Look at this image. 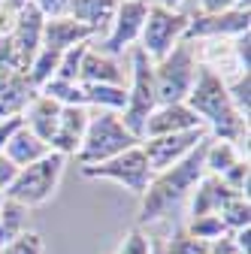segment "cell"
Returning <instances> with one entry per match:
<instances>
[{
	"label": "cell",
	"instance_id": "836d02e7",
	"mask_svg": "<svg viewBox=\"0 0 251 254\" xmlns=\"http://www.w3.org/2000/svg\"><path fill=\"white\" fill-rule=\"evenodd\" d=\"M21 127V115H12V118H3L0 121V151H3V145L9 142V136Z\"/></svg>",
	"mask_w": 251,
	"mask_h": 254
},
{
	"label": "cell",
	"instance_id": "52a82bcc",
	"mask_svg": "<svg viewBox=\"0 0 251 254\" xmlns=\"http://www.w3.org/2000/svg\"><path fill=\"white\" fill-rule=\"evenodd\" d=\"M188 15L185 9H164V6H151L145 12L142 21V34H139V49L145 52V58L151 64H158L161 58H167L173 52V46H179L185 40V30H188Z\"/></svg>",
	"mask_w": 251,
	"mask_h": 254
},
{
	"label": "cell",
	"instance_id": "cb8c5ba5",
	"mask_svg": "<svg viewBox=\"0 0 251 254\" xmlns=\"http://www.w3.org/2000/svg\"><path fill=\"white\" fill-rule=\"evenodd\" d=\"M40 94L52 97L58 106H85L82 100V85L79 82H64V79H52L40 88Z\"/></svg>",
	"mask_w": 251,
	"mask_h": 254
},
{
	"label": "cell",
	"instance_id": "9c48e42d",
	"mask_svg": "<svg viewBox=\"0 0 251 254\" xmlns=\"http://www.w3.org/2000/svg\"><path fill=\"white\" fill-rule=\"evenodd\" d=\"M145 12H148V0H121L109 30L100 40H94V46H100V52L112 58H127V52L139 43Z\"/></svg>",
	"mask_w": 251,
	"mask_h": 254
},
{
	"label": "cell",
	"instance_id": "d6a6232c",
	"mask_svg": "<svg viewBox=\"0 0 251 254\" xmlns=\"http://www.w3.org/2000/svg\"><path fill=\"white\" fill-rule=\"evenodd\" d=\"M209 254H242V251L236 248L233 236L227 233V236H221V239H215V242H209Z\"/></svg>",
	"mask_w": 251,
	"mask_h": 254
},
{
	"label": "cell",
	"instance_id": "8992f818",
	"mask_svg": "<svg viewBox=\"0 0 251 254\" xmlns=\"http://www.w3.org/2000/svg\"><path fill=\"white\" fill-rule=\"evenodd\" d=\"M64 164H67V157H61L55 151H49L43 161L37 164H30V167H21L9 185V190L3 194V200L21 206V209H40L46 206L52 197H55V190L61 185V176H64Z\"/></svg>",
	"mask_w": 251,
	"mask_h": 254
},
{
	"label": "cell",
	"instance_id": "ffe728a7",
	"mask_svg": "<svg viewBox=\"0 0 251 254\" xmlns=\"http://www.w3.org/2000/svg\"><path fill=\"white\" fill-rule=\"evenodd\" d=\"M34 97V88H30L27 76H9L0 73V121L21 115L24 103Z\"/></svg>",
	"mask_w": 251,
	"mask_h": 254
},
{
	"label": "cell",
	"instance_id": "d6986e66",
	"mask_svg": "<svg viewBox=\"0 0 251 254\" xmlns=\"http://www.w3.org/2000/svg\"><path fill=\"white\" fill-rule=\"evenodd\" d=\"M0 154H3L15 170H21V167H30V164L43 161V157L49 154V145H46L43 139H37V136L21 124L18 130L9 136V142L3 145V151H0Z\"/></svg>",
	"mask_w": 251,
	"mask_h": 254
},
{
	"label": "cell",
	"instance_id": "484cf974",
	"mask_svg": "<svg viewBox=\"0 0 251 254\" xmlns=\"http://www.w3.org/2000/svg\"><path fill=\"white\" fill-rule=\"evenodd\" d=\"M218 218H221V224L227 227V233L251 227V203H248V197H233L221 212H218Z\"/></svg>",
	"mask_w": 251,
	"mask_h": 254
},
{
	"label": "cell",
	"instance_id": "2e32d148",
	"mask_svg": "<svg viewBox=\"0 0 251 254\" xmlns=\"http://www.w3.org/2000/svg\"><path fill=\"white\" fill-rule=\"evenodd\" d=\"M233 197H239V194H233L218 176H203L194 185L191 197H188V215L191 218L194 215H218Z\"/></svg>",
	"mask_w": 251,
	"mask_h": 254
},
{
	"label": "cell",
	"instance_id": "1f68e13d",
	"mask_svg": "<svg viewBox=\"0 0 251 254\" xmlns=\"http://www.w3.org/2000/svg\"><path fill=\"white\" fill-rule=\"evenodd\" d=\"M15 167L6 161V157L3 154H0V200H3V194H6V190H9V185H12V179H15Z\"/></svg>",
	"mask_w": 251,
	"mask_h": 254
},
{
	"label": "cell",
	"instance_id": "e0dca14e",
	"mask_svg": "<svg viewBox=\"0 0 251 254\" xmlns=\"http://www.w3.org/2000/svg\"><path fill=\"white\" fill-rule=\"evenodd\" d=\"M91 40H94V34L85 24H79L76 18H70V15H58V18H46L43 21V46L46 49L67 52V49L91 43Z\"/></svg>",
	"mask_w": 251,
	"mask_h": 254
},
{
	"label": "cell",
	"instance_id": "5bb4252c",
	"mask_svg": "<svg viewBox=\"0 0 251 254\" xmlns=\"http://www.w3.org/2000/svg\"><path fill=\"white\" fill-rule=\"evenodd\" d=\"M200 118L188 109V103H167V106H158L148 121H145V130H142V139L148 136H167V133H185V130H197ZM206 130V127H203Z\"/></svg>",
	"mask_w": 251,
	"mask_h": 254
},
{
	"label": "cell",
	"instance_id": "ba28073f",
	"mask_svg": "<svg viewBox=\"0 0 251 254\" xmlns=\"http://www.w3.org/2000/svg\"><path fill=\"white\" fill-rule=\"evenodd\" d=\"M82 176L85 179H106V182H112V185H118L124 190H130V194L142 197L154 173H151V167L145 161L142 148L136 145V148H127V151L109 157V161H103V164L82 167Z\"/></svg>",
	"mask_w": 251,
	"mask_h": 254
},
{
	"label": "cell",
	"instance_id": "9a60e30c",
	"mask_svg": "<svg viewBox=\"0 0 251 254\" xmlns=\"http://www.w3.org/2000/svg\"><path fill=\"white\" fill-rule=\"evenodd\" d=\"M61 109H64V106H58L52 97L34 91V97H30V100L24 103V109H21V124H24L37 139H43V142L49 145L52 136H55V130H58Z\"/></svg>",
	"mask_w": 251,
	"mask_h": 254
},
{
	"label": "cell",
	"instance_id": "83f0119b",
	"mask_svg": "<svg viewBox=\"0 0 251 254\" xmlns=\"http://www.w3.org/2000/svg\"><path fill=\"white\" fill-rule=\"evenodd\" d=\"M46 251V242L40 233L34 230H24L21 236H15L6 248H0V254H43Z\"/></svg>",
	"mask_w": 251,
	"mask_h": 254
},
{
	"label": "cell",
	"instance_id": "6da1fadb",
	"mask_svg": "<svg viewBox=\"0 0 251 254\" xmlns=\"http://www.w3.org/2000/svg\"><path fill=\"white\" fill-rule=\"evenodd\" d=\"M188 109H191L200 124L206 127L209 139H221V142H233L242 151V142H248V121L233 109L230 94L224 88V79L215 76L212 70H206L200 64L194 88L188 94Z\"/></svg>",
	"mask_w": 251,
	"mask_h": 254
},
{
	"label": "cell",
	"instance_id": "ac0fdd59",
	"mask_svg": "<svg viewBox=\"0 0 251 254\" xmlns=\"http://www.w3.org/2000/svg\"><path fill=\"white\" fill-rule=\"evenodd\" d=\"M118 3L121 0H73L67 15L76 18L79 24H85L94 34V40H100L109 30V24H112V15H115Z\"/></svg>",
	"mask_w": 251,
	"mask_h": 254
},
{
	"label": "cell",
	"instance_id": "4fadbf2b",
	"mask_svg": "<svg viewBox=\"0 0 251 254\" xmlns=\"http://www.w3.org/2000/svg\"><path fill=\"white\" fill-rule=\"evenodd\" d=\"M88 118H91L88 106H64L61 109V118H58V130L49 142V151H55L61 157H70V154L76 157L82 136L88 130Z\"/></svg>",
	"mask_w": 251,
	"mask_h": 254
},
{
	"label": "cell",
	"instance_id": "8fae6325",
	"mask_svg": "<svg viewBox=\"0 0 251 254\" xmlns=\"http://www.w3.org/2000/svg\"><path fill=\"white\" fill-rule=\"evenodd\" d=\"M209 133L203 130V127H197V130H185V133H167V136H148L139 142L145 161L151 167V173H161L179 161H185L188 154H191Z\"/></svg>",
	"mask_w": 251,
	"mask_h": 254
},
{
	"label": "cell",
	"instance_id": "7a4b0ae2",
	"mask_svg": "<svg viewBox=\"0 0 251 254\" xmlns=\"http://www.w3.org/2000/svg\"><path fill=\"white\" fill-rule=\"evenodd\" d=\"M209 139V136H206ZM206 139L185 157V161L154 173L145 194L139 197V224H154V221H164L176 206H182L188 197H191L194 185L206 176L203 167V151H206Z\"/></svg>",
	"mask_w": 251,
	"mask_h": 254
},
{
	"label": "cell",
	"instance_id": "30bf717a",
	"mask_svg": "<svg viewBox=\"0 0 251 254\" xmlns=\"http://www.w3.org/2000/svg\"><path fill=\"white\" fill-rule=\"evenodd\" d=\"M188 15L191 18H188L185 40H191V43L233 40L251 30V12H242V9H227V12H215V15H203V12H188Z\"/></svg>",
	"mask_w": 251,
	"mask_h": 254
},
{
	"label": "cell",
	"instance_id": "277c9868",
	"mask_svg": "<svg viewBox=\"0 0 251 254\" xmlns=\"http://www.w3.org/2000/svg\"><path fill=\"white\" fill-rule=\"evenodd\" d=\"M127 106L121 112V124L142 142V130L148 115L158 109V88H154V64L145 58L139 46L127 52Z\"/></svg>",
	"mask_w": 251,
	"mask_h": 254
},
{
	"label": "cell",
	"instance_id": "7402d4cb",
	"mask_svg": "<svg viewBox=\"0 0 251 254\" xmlns=\"http://www.w3.org/2000/svg\"><path fill=\"white\" fill-rule=\"evenodd\" d=\"M27 230V209L0 200V248H6L15 236H21Z\"/></svg>",
	"mask_w": 251,
	"mask_h": 254
},
{
	"label": "cell",
	"instance_id": "44dd1931",
	"mask_svg": "<svg viewBox=\"0 0 251 254\" xmlns=\"http://www.w3.org/2000/svg\"><path fill=\"white\" fill-rule=\"evenodd\" d=\"M242 154L233 142H221V139H206V151H203V167H206V176H218L221 179L236 161H242Z\"/></svg>",
	"mask_w": 251,
	"mask_h": 254
},
{
	"label": "cell",
	"instance_id": "3957f363",
	"mask_svg": "<svg viewBox=\"0 0 251 254\" xmlns=\"http://www.w3.org/2000/svg\"><path fill=\"white\" fill-rule=\"evenodd\" d=\"M136 145H139V139L121 124L118 112L91 109L88 130H85L82 145L76 151V161L82 167H94V164H103V161H109V157L127 151V148H136Z\"/></svg>",
	"mask_w": 251,
	"mask_h": 254
},
{
	"label": "cell",
	"instance_id": "603a6c76",
	"mask_svg": "<svg viewBox=\"0 0 251 254\" xmlns=\"http://www.w3.org/2000/svg\"><path fill=\"white\" fill-rule=\"evenodd\" d=\"M182 230L188 236L200 239V242H215V239L227 236V227L221 224V218H218V215H194V218H188V224Z\"/></svg>",
	"mask_w": 251,
	"mask_h": 254
},
{
	"label": "cell",
	"instance_id": "d590c367",
	"mask_svg": "<svg viewBox=\"0 0 251 254\" xmlns=\"http://www.w3.org/2000/svg\"><path fill=\"white\" fill-rule=\"evenodd\" d=\"M151 6H164V9H185L188 0H148Z\"/></svg>",
	"mask_w": 251,
	"mask_h": 254
},
{
	"label": "cell",
	"instance_id": "7c38bea8",
	"mask_svg": "<svg viewBox=\"0 0 251 254\" xmlns=\"http://www.w3.org/2000/svg\"><path fill=\"white\" fill-rule=\"evenodd\" d=\"M127 58H112L91 43V49L82 58L79 85H127Z\"/></svg>",
	"mask_w": 251,
	"mask_h": 254
},
{
	"label": "cell",
	"instance_id": "4dcf8cb0",
	"mask_svg": "<svg viewBox=\"0 0 251 254\" xmlns=\"http://www.w3.org/2000/svg\"><path fill=\"white\" fill-rule=\"evenodd\" d=\"M30 3L40 9L43 18H58V15H67L73 0H30Z\"/></svg>",
	"mask_w": 251,
	"mask_h": 254
},
{
	"label": "cell",
	"instance_id": "e575fe53",
	"mask_svg": "<svg viewBox=\"0 0 251 254\" xmlns=\"http://www.w3.org/2000/svg\"><path fill=\"white\" fill-rule=\"evenodd\" d=\"M230 236H233V242H236V248L242 254H251V227H242V230H236Z\"/></svg>",
	"mask_w": 251,
	"mask_h": 254
},
{
	"label": "cell",
	"instance_id": "5b68a950",
	"mask_svg": "<svg viewBox=\"0 0 251 254\" xmlns=\"http://www.w3.org/2000/svg\"><path fill=\"white\" fill-rule=\"evenodd\" d=\"M200 70V52L197 43L182 40L179 46H173V52L167 58H161L154 64V88H158V106L167 103H185L188 94L194 88Z\"/></svg>",
	"mask_w": 251,
	"mask_h": 254
},
{
	"label": "cell",
	"instance_id": "f1b7e54d",
	"mask_svg": "<svg viewBox=\"0 0 251 254\" xmlns=\"http://www.w3.org/2000/svg\"><path fill=\"white\" fill-rule=\"evenodd\" d=\"M221 182L233 190V194H239V197H248V157H242V161H236L224 176H221Z\"/></svg>",
	"mask_w": 251,
	"mask_h": 254
},
{
	"label": "cell",
	"instance_id": "4316f807",
	"mask_svg": "<svg viewBox=\"0 0 251 254\" xmlns=\"http://www.w3.org/2000/svg\"><path fill=\"white\" fill-rule=\"evenodd\" d=\"M161 254H209V242H200L194 236H188L185 230H179L170 236V242L164 245Z\"/></svg>",
	"mask_w": 251,
	"mask_h": 254
},
{
	"label": "cell",
	"instance_id": "f546056e",
	"mask_svg": "<svg viewBox=\"0 0 251 254\" xmlns=\"http://www.w3.org/2000/svg\"><path fill=\"white\" fill-rule=\"evenodd\" d=\"M115 254H154V245H151V239L136 227V230H130L127 236L118 242Z\"/></svg>",
	"mask_w": 251,
	"mask_h": 254
},
{
	"label": "cell",
	"instance_id": "d4e9b609",
	"mask_svg": "<svg viewBox=\"0 0 251 254\" xmlns=\"http://www.w3.org/2000/svg\"><path fill=\"white\" fill-rule=\"evenodd\" d=\"M224 88H227V94H230L233 109L248 121V115H251V76H248V73H236V76H230V79L224 82Z\"/></svg>",
	"mask_w": 251,
	"mask_h": 254
}]
</instances>
